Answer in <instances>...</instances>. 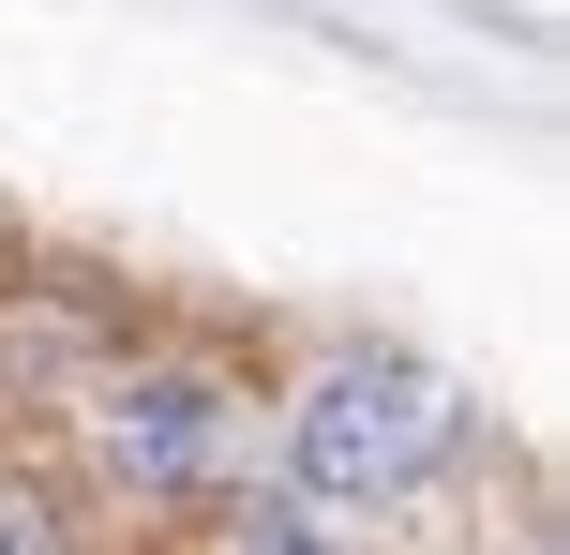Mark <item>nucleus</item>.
<instances>
[{"mask_svg":"<svg viewBox=\"0 0 570 555\" xmlns=\"http://www.w3.org/2000/svg\"><path fill=\"white\" fill-rule=\"evenodd\" d=\"M0 555H76V526H60L46 480H0Z\"/></svg>","mask_w":570,"mask_h":555,"instance_id":"obj_4","label":"nucleus"},{"mask_svg":"<svg viewBox=\"0 0 570 555\" xmlns=\"http://www.w3.org/2000/svg\"><path fill=\"white\" fill-rule=\"evenodd\" d=\"M76 420H90L106 496L196 511L210 480H226V450H240V376L226 360H106V376L76 390Z\"/></svg>","mask_w":570,"mask_h":555,"instance_id":"obj_2","label":"nucleus"},{"mask_svg":"<svg viewBox=\"0 0 570 555\" xmlns=\"http://www.w3.org/2000/svg\"><path fill=\"white\" fill-rule=\"evenodd\" d=\"M465 420L481 406H465L435 360L361 346V360H331V376L285 406V466H301V496H331V511H391V496H421V480L465 450Z\"/></svg>","mask_w":570,"mask_h":555,"instance_id":"obj_1","label":"nucleus"},{"mask_svg":"<svg viewBox=\"0 0 570 555\" xmlns=\"http://www.w3.org/2000/svg\"><path fill=\"white\" fill-rule=\"evenodd\" d=\"M106 360H120V316H106V300H60V286L0 300V390L46 406V390H90Z\"/></svg>","mask_w":570,"mask_h":555,"instance_id":"obj_3","label":"nucleus"},{"mask_svg":"<svg viewBox=\"0 0 570 555\" xmlns=\"http://www.w3.org/2000/svg\"><path fill=\"white\" fill-rule=\"evenodd\" d=\"M240 555H331V541H315V526H301V496H271V511H256V526H240Z\"/></svg>","mask_w":570,"mask_h":555,"instance_id":"obj_5","label":"nucleus"}]
</instances>
